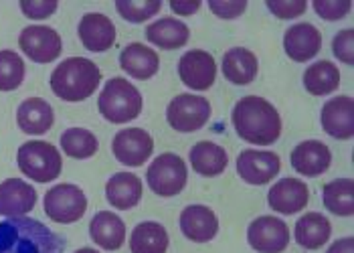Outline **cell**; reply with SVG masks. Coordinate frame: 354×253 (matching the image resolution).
<instances>
[{
    "label": "cell",
    "instance_id": "obj_1",
    "mask_svg": "<svg viewBox=\"0 0 354 253\" xmlns=\"http://www.w3.org/2000/svg\"><path fill=\"white\" fill-rule=\"evenodd\" d=\"M65 239L37 219L6 217L0 221V253H63Z\"/></svg>",
    "mask_w": 354,
    "mask_h": 253
},
{
    "label": "cell",
    "instance_id": "obj_39",
    "mask_svg": "<svg viewBox=\"0 0 354 253\" xmlns=\"http://www.w3.org/2000/svg\"><path fill=\"white\" fill-rule=\"evenodd\" d=\"M211 12H215L218 19H237L245 12L247 0H209Z\"/></svg>",
    "mask_w": 354,
    "mask_h": 253
},
{
    "label": "cell",
    "instance_id": "obj_22",
    "mask_svg": "<svg viewBox=\"0 0 354 253\" xmlns=\"http://www.w3.org/2000/svg\"><path fill=\"white\" fill-rule=\"evenodd\" d=\"M120 67L134 79H150L158 73L160 57L142 43H130L120 53Z\"/></svg>",
    "mask_w": 354,
    "mask_h": 253
},
{
    "label": "cell",
    "instance_id": "obj_24",
    "mask_svg": "<svg viewBox=\"0 0 354 253\" xmlns=\"http://www.w3.org/2000/svg\"><path fill=\"white\" fill-rule=\"evenodd\" d=\"M89 235H91L93 243H97V247L115 252L126 241V225L115 213L100 211L93 215V219L89 223Z\"/></svg>",
    "mask_w": 354,
    "mask_h": 253
},
{
    "label": "cell",
    "instance_id": "obj_27",
    "mask_svg": "<svg viewBox=\"0 0 354 253\" xmlns=\"http://www.w3.org/2000/svg\"><path fill=\"white\" fill-rule=\"evenodd\" d=\"M192 170L201 176H218L229 165L227 150L215 142H196L189 152Z\"/></svg>",
    "mask_w": 354,
    "mask_h": 253
},
{
    "label": "cell",
    "instance_id": "obj_35",
    "mask_svg": "<svg viewBox=\"0 0 354 253\" xmlns=\"http://www.w3.org/2000/svg\"><path fill=\"white\" fill-rule=\"evenodd\" d=\"M312 6H314L316 15L324 21H340L353 8V4L348 0H314Z\"/></svg>",
    "mask_w": 354,
    "mask_h": 253
},
{
    "label": "cell",
    "instance_id": "obj_9",
    "mask_svg": "<svg viewBox=\"0 0 354 253\" xmlns=\"http://www.w3.org/2000/svg\"><path fill=\"white\" fill-rule=\"evenodd\" d=\"M247 241L259 253H281L290 245V227L281 219L263 215L247 227Z\"/></svg>",
    "mask_w": 354,
    "mask_h": 253
},
{
    "label": "cell",
    "instance_id": "obj_33",
    "mask_svg": "<svg viewBox=\"0 0 354 253\" xmlns=\"http://www.w3.org/2000/svg\"><path fill=\"white\" fill-rule=\"evenodd\" d=\"M25 79V61L10 49L0 51V91H15Z\"/></svg>",
    "mask_w": 354,
    "mask_h": 253
},
{
    "label": "cell",
    "instance_id": "obj_37",
    "mask_svg": "<svg viewBox=\"0 0 354 253\" xmlns=\"http://www.w3.org/2000/svg\"><path fill=\"white\" fill-rule=\"evenodd\" d=\"M332 51L334 57L344 63V65H353L354 63V30L353 28H344L340 32H336L334 41H332Z\"/></svg>",
    "mask_w": 354,
    "mask_h": 253
},
{
    "label": "cell",
    "instance_id": "obj_17",
    "mask_svg": "<svg viewBox=\"0 0 354 253\" xmlns=\"http://www.w3.org/2000/svg\"><path fill=\"white\" fill-rule=\"evenodd\" d=\"M283 49L288 57L296 63H306L320 53L322 49V32L310 23H298L286 30Z\"/></svg>",
    "mask_w": 354,
    "mask_h": 253
},
{
    "label": "cell",
    "instance_id": "obj_6",
    "mask_svg": "<svg viewBox=\"0 0 354 253\" xmlns=\"http://www.w3.org/2000/svg\"><path fill=\"white\" fill-rule=\"evenodd\" d=\"M189 170L185 160L178 154L164 152L154 158V162L146 170V182L150 191L158 197H176L187 187Z\"/></svg>",
    "mask_w": 354,
    "mask_h": 253
},
{
    "label": "cell",
    "instance_id": "obj_18",
    "mask_svg": "<svg viewBox=\"0 0 354 253\" xmlns=\"http://www.w3.org/2000/svg\"><path fill=\"white\" fill-rule=\"evenodd\" d=\"M77 32H80L82 45L91 53H104L111 49L115 43V27L109 21V17L102 12L83 15Z\"/></svg>",
    "mask_w": 354,
    "mask_h": 253
},
{
    "label": "cell",
    "instance_id": "obj_10",
    "mask_svg": "<svg viewBox=\"0 0 354 253\" xmlns=\"http://www.w3.org/2000/svg\"><path fill=\"white\" fill-rule=\"evenodd\" d=\"M113 156L124 167H142L154 152L152 136L142 128H126L120 130L111 142Z\"/></svg>",
    "mask_w": 354,
    "mask_h": 253
},
{
    "label": "cell",
    "instance_id": "obj_3",
    "mask_svg": "<svg viewBox=\"0 0 354 253\" xmlns=\"http://www.w3.org/2000/svg\"><path fill=\"white\" fill-rule=\"evenodd\" d=\"M102 82L100 67L85 57H69L61 61L51 73V89L53 93L69 104H77L91 97Z\"/></svg>",
    "mask_w": 354,
    "mask_h": 253
},
{
    "label": "cell",
    "instance_id": "obj_41",
    "mask_svg": "<svg viewBox=\"0 0 354 253\" xmlns=\"http://www.w3.org/2000/svg\"><path fill=\"white\" fill-rule=\"evenodd\" d=\"M353 247H354L353 237H344V239L334 241V243L328 247L326 253H353Z\"/></svg>",
    "mask_w": 354,
    "mask_h": 253
},
{
    "label": "cell",
    "instance_id": "obj_34",
    "mask_svg": "<svg viewBox=\"0 0 354 253\" xmlns=\"http://www.w3.org/2000/svg\"><path fill=\"white\" fill-rule=\"evenodd\" d=\"M162 8L160 0H115V10L128 23H146Z\"/></svg>",
    "mask_w": 354,
    "mask_h": 253
},
{
    "label": "cell",
    "instance_id": "obj_38",
    "mask_svg": "<svg viewBox=\"0 0 354 253\" xmlns=\"http://www.w3.org/2000/svg\"><path fill=\"white\" fill-rule=\"evenodd\" d=\"M21 10L23 15L28 19H35V21H43V19H49L57 10V2L55 0H21Z\"/></svg>",
    "mask_w": 354,
    "mask_h": 253
},
{
    "label": "cell",
    "instance_id": "obj_25",
    "mask_svg": "<svg viewBox=\"0 0 354 253\" xmlns=\"http://www.w3.org/2000/svg\"><path fill=\"white\" fill-rule=\"evenodd\" d=\"M146 39L160 49L172 51V49H180L189 43L191 30L183 21H178L174 17H164L146 27Z\"/></svg>",
    "mask_w": 354,
    "mask_h": 253
},
{
    "label": "cell",
    "instance_id": "obj_13",
    "mask_svg": "<svg viewBox=\"0 0 354 253\" xmlns=\"http://www.w3.org/2000/svg\"><path fill=\"white\" fill-rule=\"evenodd\" d=\"M178 77L194 91H205L217 79V63L211 53L192 49L187 51L178 61Z\"/></svg>",
    "mask_w": 354,
    "mask_h": 253
},
{
    "label": "cell",
    "instance_id": "obj_7",
    "mask_svg": "<svg viewBox=\"0 0 354 253\" xmlns=\"http://www.w3.org/2000/svg\"><path fill=\"white\" fill-rule=\"evenodd\" d=\"M43 205H45V213L51 221L61 223V225H69V223L80 221L85 215L87 197L77 185L63 182V185H55L53 189L47 191Z\"/></svg>",
    "mask_w": 354,
    "mask_h": 253
},
{
    "label": "cell",
    "instance_id": "obj_31",
    "mask_svg": "<svg viewBox=\"0 0 354 253\" xmlns=\"http://www.w3.org/2000/svg\"><path fill=\"white\" fill-rule=\"evenodd\" d=\"M340 85V71L330 61H316L304 71V87L312 95H328Z\"/></svg>",
    "mask_w": 354,
    "mask_h": 253
},
{
    "label": "cell",
    "instance_id": "obj_20",
    "mask_svg": "<svg viewBox=\"0 0 354 253\" xmlns=\"http://www.w3.org/2000/svg\"><path fill=\"white\" fill-rule=\"evenodd\" d=\"M37 205V191L21 178H6L0 182V215L23 217Z\"/></svg>",
    "mask_w": 354,
    "mask_h": 253
},
{
    "label": "cell",
    "instance_id": "obj_15",
    "mask_svg": "<svg viewBox=\"0 0 354 253\" xmlns=\"http://www.w3.org/2000/svg\"><path fill=\"white\" fill-rule=\"evenodd\" d=\"M310 200V189L300 178H281L268 193V205L279 215H296L306 209Z\"/></svg>",
    "mask_w": 354,
    "mask_h": 253
},
{
    "label": "cell",
    "instance_id": "obj_30",
    "mask_svg": "<svg viewBox=\"0 0 354 253\" xmlns=\"http://www.w3.org/2000/svg\"><path fill=\"white\" fill-rule=\"evenodd\" d=\"M168 250V233L156 221H144L134 227L130 235V252L132 253H166Z\"/></svg>",
    "mask_w": 354,
    "mask_h": 253
},
{
    "label": "cell",
    "instance_id": "obj_5",
    "mask_svg": "<svg viewBox=\"0 0 354 253\" xmlns=\"http://www.w3.org/2000/svg\"><path fill=\"white\" fill-rule=\"evenodd\" d=\"M17 165L27 178L45 185L61 174L63 158L53 144L45 140H28L17 152Z\"/></svg>",
    "mask_w": 354,
    "mask_h": 253
},
{
    "label": "cell",
    "instance_id": "obj_26",
    "mask_svg": "<svg viewBox=\"0 0 354 253\" xmlns=\"http://www.w3.org/2000/svg\"><path fill=\"white\" fill-rule=\"evenodd\" d=\"M259 71L255 53L243 47H233L223 55V75L233 85H249Z\"/></svg>",
    "mask_w": 354,
    "mask_h": 253
},
{
    "label": "cell",
    "instance_id": "obj_42",
    "mask_svg": "<svg viewBox=\"0 0 354 253\" xmlns=\"http://www.w3.org/2000/svg\"><path fill=\"white\" fill-rule=\"evenodd\" d=\"M75 253H100L97 250H93V247H82V250H77Z\"/></svg>",
    "mask_w": 354,
    "mask_h": 253
},
{
    "label": "cell",
    "instance_id": "obj_40",
    "mask_svg": "<svg viewBox=\"0 0 354 253\" xmlns=\"http://www.w3.org/2000/svg\"><path fill=\"white\" fill-rule=\"evenodd\" d=\"M201 8V0H172L170 2V10L178 17H191Z\"/></svg>",
    "mask_w": 354,
    "mask_h": 253
},
{
    "label": "cell",
    "instance_id": "obj_23",
    "mask_svg": "<svg viewBox=\"0 0 354 253\" xmlns=\"http://www.w3.org/2000/svg\"><path fill=\"white\" fill-rule=\"evenodd\" d=\"M142 180L132 172H115L106 185V198L118 211L134 209L142 200Z\"/></svg>",
    "mask_w": 354,
    "mask_h": 253
},
{
    "label": "cell",
    "instance_id": "obj_28",
    "mask_svg": "<svg viewBox=\"0 0 354 253\" xmlns=\"http://www.w3.org/2000/svg\"><path fill=\"white\" fill-rule=\"evenodd\" d=\"M332 235V225L322 213H306L301 215L294 229L296 243L304 250H320L328 243Z\"/></svg>",
    "mask_w": 354,
    "mask_h": 253
},
{
    "label": "cell",
    "instance_id": "obj_32",
    "mask_svg": "<svg viewBox=\"0 0 354 253\" xmlns=\"http://www.w3.org/2000/svg\"><path fill=\"white\" fill-rule=\"evenodd\" d=\"M61 148L69 158L85 160L97 152L100 144H97V138L93 132L85 130V128H69L61 134Z\"/></svg>",
    "mask_w": 354,
    "mask_h": 253
},
{
    "label": "cell",
    "instance_id": "obj_16",
    "mask_svg": "<svg viewBox=\"0 0 354 253\" xmlns=\"http://www.w3.org/2000/svg\"><path fill=\"white\" fill-rule=\"evenodd\" d=\"M178 225L187 239L194 243H209L217 235L218 219L207 205H189L183 209Z\"/></svg>",
    "mask_w": 354,
    "mask_h": 253
},
{
    "label": "cell",
    "instance_id": "obj_8",
    "mask_svg": "<svg viewBox=\"0 0 354 253\" xmlns=\"http://www.w3.org/2000/svg\"><path fill=\"white\" fill-rule=\"evenodd\" d=\"M211 118V104L207 97L194 93H178L166 108V120L172 130L189 134L201 130Z\"/></svg>",
    "mask_w": 354,
    "mask_h": 253
},
{
    "label": "cell",
    "instance_id": "obj_12",
    "mask_svg": "<svg viewBox=\"0 0 354 253\" xmlns=\"http://www.w3.org/2000/svg\"><path fill=\"white\" fill-rule=\"evenodd\" d=\"M281 170V160L272 150H243L237 156V174L243 182L261 187L272 182Z\"/></svg>",
    "mask_w": 354,
    "mask_h": 253
},
{
    "label": "cell",
    "instance_id": "obj_21",
    "mask_svg": "<svg viewBox=\"0 0 354 253\" xmlns=\"http://www.w3.org/2000/svg\"><path fill=\"white\" fill-rule=\"evenodd\" d=\"M53 122V108L43 97H28L17 110V124H19V128L25 134H30V136H41V134L49 132Z\"/></svg>",
    "mask_w": 354,
    "mask_h": 253
},
{
    "label": "cell",
    "instance_id": "obj_2",
    "mask_svg": "<svg viewBox=\"0 0 354 253\" xmlns=\"http://www.w3.org/2000/svg\"><path fill=\"white\" fill-rule=\"evenodd\" d=\"M233 126L249 144L270 146L281 134V118L272 104L259 95H245L241 97L231 113Z\"/></svg>",
    "mask_w": 354,
    "mask_h": 253
},
{
    "label": "cell",
    "instance_id": "obj_19",
    "mask_svg": "<svg viewBox=\"0 0 354 253\" xmlns=\"http://www.w3.org/2000/svg\"><path fill=\"white\" fill-rule=\"evenodd\" d=\"M292 169L301 176H320L330 169L332 152L324 142L306 140L300 142L290 154Z\"/></svg>",
    "mask_w": 354,
    "mask_h": 253
},
{
    "label": "cell",
    "instance_id": "obj_36",
    "mask_svg": "<svg viewBox=\"0 0 354 253\" xmlns=\"http://www.w3.org/2000/svg\"><path fill=\"white\" fill-rule=\"evenodd\" d=\"M266 6L277 19L290 21V19L301 17L306 12L308 2H304V0H266Z\"/></svg>",
    "mask_w": 354,
    "mask_h": 253
},
{
    "label": "cell",
    "instance_id": "obj_29",
    "mask_svg": "<svg viewBox=\"0 0 354 253\" xmlns=\"http://www.w3.org/2000/svg\"><path fill=\"white\" fill-rule=\"evenodd\" d=\"M322 203L332 215L353 217L354 213V182L353 178H336L324 185Z\"/></svg>",
    "mask_w": 354,
    "mask_h": 253
},
{
    "label": "cell",
    "instance_id": "obj_14",
    "mask_svg": "<svg viewBox=\"0 0 354 253\" xmlns=\"http://www.w3.org/2000/svg\"><path fill=\"white\" fill-rule=\"evenodd\" d=\"M320 124L328 136L336 140H351L354 136V102L351 95L328 100L320 112Z\"/></svg>",
    "mask_w": 354,
    "mask_h": 253
},
{
    "label": "cell",
    "instance_id": "obj_11",
    "mask_svg": "<svg viewBox=\"0 0 354 253\" xmlns=\"http://www.w3.org/2000/svg\"><path fill=\"white\" fill-rule=\"evenodd\" d=\"M19 47L35 63H51L63 51V41L59 32L45 25H30L23 28L19 37Z\"/></svg>",
    "mask_w": 354,
    "mask_h": 253
},
{
    "label": "cell",
    "instance_id": "obj_4",
    "mask_svg": "<svg viewBox=\"0 0 354 253\" xmlns=\"http://www.w3.org/2000/svg\"><path fill=\"white\" fill-rule=\"evenodd\" d=\"M100 113L111 124H128L142 112V93L124 77H111L97 97Z\"/></svg>",
    "mask_w": 354,
    "mask_h": 253
}]
</instances>
